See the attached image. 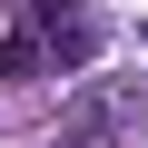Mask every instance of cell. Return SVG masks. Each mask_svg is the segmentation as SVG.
<instances>
[{"label":"cell","instance_id":"6da1fadb","mask_svg":"<svg viewBox=\"0 0 148 148\" xmlns=\"http://www.w3.org/2000/svg\"><path fill=\"white\" fill-rule=\"evenodd\" d=\"M30 40H40V59H59V69H89V59H99V20L79 10V0H40V10H30Z\"/></svg>","mask_w":148,"mask_h":148}]
</instances>
